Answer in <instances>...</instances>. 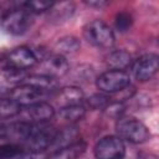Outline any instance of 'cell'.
<instances>
[{
  "instance_id": "cell-20",
  "label": "cell",
  "mask_w": 159,
  "mask_h": 159,
  "mask_svg": "<svg viewBox=\"0 0 159 159\" xmlns=\"http://www.w3.org/2000/svg\"><path fill=\"white\" fill-rule=\"evenodd\" d=\"M21 106L12 98H0V119L12 118L21 112Z\"/></svg>"
},
{
  "instance_id": "cell-8",
  "label": "cell",
  "mask_w": 159,
  "mask_h": 159,
  "mask_svg": "<svg viewBox=\"0 0 159 159\" xmlns=\"http://www.w3.org/2000/svg\"><path fill=\"white\" fill-rule=\"evenodd\" d=\"M5 60L7 66L19 71H26L37 63L39 56L30 47L20 46L10 51Z\"/></svg>"
},
{
  "instance_id": "cell-2",
  "label": "cell",
  "mask_w": 159,
  "mask_h": 159,
  "mask_svg": "<svg viewBox=\"0 0 159 159\" xmlns=\"http://www.w3.org/2000/svg\"><path fill=\"white\" fill-rule=\"evenodd\" d=\"M32 25V15L21 5L7 10L1 17V26L10 35H22Z\"/></svg>"
},
{
  "instance_id": "cell-15",
  "label": "cell",
  "mask_w": 159,
  "mask_h": 159,
  "mask_svg": "<svg viewBox=\"0 0 159 159\" xmlns=\"http://www.w3.org/2000/svg\"><path fill=\"white\" fill-rule=\"evenodd\" d=\"M75 12V4L73 2H56L52 4L50 10L47 11L48 21L53 24H62L72 17Z\"/></svg>"
},
{
  "instance_id": "cell-28",
  "label": "cell",
  "mask_w": 159,
  "mask_h": 159,
  "mask_svg": "<svg viewBox=\"0 0 159 159\" xmlns=\"http://www.w3.org/2000/svg\"><path fill=\"white\" fill-rule=\"evenodd\" d=\"M0 91H1V87H0Z\"/></svg>"
},
{
  "instance_id": "cell-12",
  "label": "cell",
  "mask_w": 159,
  "mask_h": 159,
  "mask_svg": "<svg viewBox=\"0 0 159 159\" xmlns=\"http://www.w3.org/2000/svg\"><path fill=\"white\" fill-rule=\"evenodd\" d=\"M57 106L61 108L70 107V106H76V104H83L84 96L81 88L76 86H68L63 87L57 91V94L55 97Z\"/></svg>"
},
{
  "instance_id": "cell-17",
  "label": "cell",
  "mask_w": 159,
  "mask_h": 159,
  "mask_svg": "<svg viewBox=\"0 0 159 159\" xmlns=\"http://www.w3.org/2000/svg\"><path fill=\"white\" fill-rule=\"evenodd\" d=\"M107 63L111 70L125 71V68L132 66V57L124 50H114L107 56Z\"/></svg>"
},
{
  "instance_id": "cell-19",
  "label": "cell",
  "mask_w": 159,
  "mask_h": 159,
  "mask_svg": "<svg viewBox=\"0 0 159 159\" xmlns=\"http://www.w3.org/2000/svg\"><path fill=\"white\" fill-rule=\"evenodd\" d=\"M56 50L58 51L57 53L58 55H67V53H75L80 50L81 47V43H80V40L75 36H65L62 39H60L57 42H56Z\"/></svg>"
},
{
  "instance_id": "cell-14",
  "label": "cell",
  "mask_w": 159,
  "mask_h": 159,
  "mask_svg": "<svg viewBox=\"0 0 159 159\" xmlns=\"http://www.w3.org/2000/svg\"><path fill=\"white\" fill-rule=\"evenodd\" d=\"M32 125L31 123H27L25 120H20L16 123H11L9 125H6L5 129V138L11 139L10 143H25L26 139L29 138L31 130H32Z\"/></svg>"
},
{
  "instance_id": "cell-10",
  "label": "cell",
  "mask_w": 159,
  "mask_h": 159,
  "mask_svg": "<svg viewBox=\"0 0 159 159\" xmlns=\"http://www.w3.org/2000/svg\"><path fill=\"white\" fill-rule=\"evenodd\" d=\"M70 70V65L65 56L55 53L48 57H46L41 62V75H45L51 78H57L63 75H66Z\"/></svg>"
},
{
  "instance_id": "cell-16",
  "label": "cell",
  "mask_w": 159,
  "mask_h": 159,
  "mask_svg": "<svg viewBox=\"0 0 159 159\" xmlns=\"http://www.w3.org/2000/svg\"><path fill=\"white\" fill-rule=\"evenodd\" d=\"M86 147L87 145L83 140H78L77 143H75L70 147L52 152L47 159H77L84 153Z\"/></svg>"
},
{
  "instance_id": "cell-27",
  "label": "cell",
  "mask_w": 159,
  "mask_h": 159,
  "mask_svg": "<svg viewBox=\"0 0 159 159\" xmlns=\"http://www.w3.org/2000/svg\"><path fill=\"white\" fill-rule=\"evenodd\" d=\"M0 62H1V56H0Z\"/></svg>"
},
{
  "instance_id": "cell-9",
  "label": "cell",
  "mask_w": 159,
  "mask_h": 159,
  "mask_svg": "<svg viewBox=\"0 0 159 159\" xmlns=\"http://www.w3.org/2000/svg\"><path fill=\"white\" fill-rule=\"evenodd\" d=\"M159 67V57L157 53H145L138 57L132 63V72L134 77L140 81L145 82L149 81L158 71Z\"/></svg>"
},
{
  "instance_id": "cell-22",
  "label": "cell",
  "mask_w": 159,
  "mask_h": 159,
  "mask_svg": "<svg viewBox=\"0 0 159 159\" xmlns=\"http://www.w3.org/2000/svg\"><path fill=\"white\" fill-rule=\"evenodd\" d=\"M24 152V148L20 144L15 143H7L0 145V159H16L19 155H21Z\"/></svg>"
},
{
  "instance_id": "cell-13",
  "label": "cell",
  "mask_w": 159,
  "mask_h": 159,
  "mask_svg": "<svg viewBox=\"0 0 159 159\" xmlns=\"http://www.w3.org/2000/svg\"><path fill=\"white\" fill-rule=\"evenodd\" d=\"M80 139V132L76 127L73 125H68V127H65L60 130H57L55 138H53V142L51 144L50 148L55 150H58V149H62V148H66V147H70L75 143H77Z\"/></svg>"
},
{
  "instance_id": "cell-21",
  "label": "cell",
  "mask_w": 159,
  "mask_h": 159,
  "mask_svg": "<svg viewBox=\"0 0 159 159\" xmlns=\"http://www.w3.org/2000/svg\"><path fill=\"white\" fill-rule=\"evenodd\" d=\"M111 102V97L103 93H96L92 94L89 98L83 101V106L84 108H89V109H104L108 103Z\"/></svg>"
},
{
  "instance_id": "cell-3",
  "label": "cell",
  "mask_w": 159,
  "mask_h": 159,
  "mask_svg": "<svg viewBox=\"0 0 159 159\" xmlns=\"http://www.w3.org/2000/svg\"><path fill=\"white\" fill-rule=\"evenodd\" d=\"M116 129L118 133V137L123 140H127L133 144H140L149 139L150 133L149 129L143 124L140 120L135 118H119Z\"/></svg>"
},
{
  "instance_id": "cell-5",
  "label": "cell",
  "mask_w": 159,
  "mask_h": 159,
  "mask_svg": "<svg viewBox=\"0 0 159 159\" xmlns=\"http://www.w3.org/2000/svg\"><path fill=\"white\" fill-rule=\"evenodd\" d=\"M130 84V76L127 71L108 70L99 75L96 80V86L104 93H118Z\"/></svg>"
},
{
  "instance_id": "cell-1",
  "label": "cell",
  "mask_w": 159,
  "mask_h": 159,
  "mask_svg": "<svg viewBox=\"0 0 159 159\" xmlns=\"http://www.w3.org/2000/svg\"><path fill=\"white\" fill-rule=\"evenodd\" d=\"M84 40L97 48H111L114 45L113 30L102 20H93L83 27Z\"/></svg>"
},
{
  "instance_id": "cell-26",
  "label": "cell",
  "mask_w": 159,
  "mask_h": 159,
  "mask_svg": "<svg viewBox=\"0 0 159 159\" xmlns=\"http://www.w3.org/2000/svg\"><path fill=\"white\" fill-rule=\"evenodd\" d=\"M5 129H6V125L2 122H0V139L5 138Z\"/></svg>"
},
{
  "instance_id": "cell-25",
  "label": "cell",
  "mask_w": 159,
  "mask_h": 159,
  "mask_svg": "<svg viewBox=\"0 0 159 159\" xmlns=\"http://www.w3.org/2000/svg\"><path fill=\"white\" fill-rule=\"evenodd\" d=\"M86 5L91 6V7H96V9H102L104 6H107V1H103V0H91V1H84Z\"/></svg>"
},
{
  "instance_id": "cell-24",
  "label": "cell",
  "mask_w": 159,
  "mask_h": 159,
  "mask_svg": "<svg viewBox=\"0 0 159 159\" xmlns=\"http://www.w3.org/2000/svg\"><path fill=\"white\" fill-rule=\"evenodd\" d=\"M53 2H50V1H26V2H22L21 6L27 10L31 15L32 14H40V12H45V11H48L50 7L52 6Z\"/></svg>"
},
{
  "instance_id": "cell-23",
  "label": "cell",
  "mask_w": 159,
  "mask_h": 159,
  "mask_svg": "<svg viewBox=\"0 0 159 159\" xmlns=\"http://www.w3.org/2000/svg\"><path fill=\"white\" fill-rule=\"evenodd\" d=\"M132 25H133V17L128 11H120L116 15L114 26L118 31L125 32L132 27Z\"/></svg>"
},
{
  "instance_id": "cell-6",
  "label": "cell",
  "mask_w": 159,
  "mask_h": 159,
  "mask_svg": "<svg viewBox=\"0 0 159 159\" xmlns=\"http://www.w3.org/2000/svg\"><path fill=\"white\" fill-rule=\"evenodd\" d=\"M125 145L118 135H107L94 145V157L97 159H123Z\"/></svg>"
},
{
  "instance_id": "cell-11",
  "label": "cell",
  "mask_w": 159,
  "mask_h": 159,
  "mask_svg": "<svg viewBox=\"0 0 159 159\" xmlns=\"http://www.w3.org/2000/svg\"><path fill=\"white\" fill-rule=\"evenodd\" d=\"M45 96L46 92L29 84H19L10 92V98L16 101L21 107H26L29 104L41 102V98H43Z\"/></svg>"
},
{
  "instance_id": "cell-4",
  "label": "cell",
  "mask_w": 159,
  "mask_h": 159,
  "mask_svg": "<svg viewBox=\"0 0 159 159\" xmlns=\"http://www.w3.org/2000/svg\"><path fill=\"white\" fill-rule=\"evenodd\" d=\"M56 133L57 130L53 127L47 125L46 123L34 124L29 138L24 143L25 149L30 153H37V154L42 153L46 149H50Z\"/></svg>"
},
{
  "instance_id": "cell-7",
  "label": "cell",
  "mask_w": 159,
  "mask_h": 159,
  "mask_svg": "<svg viewBox=\"0 0 159 159\" xmlns=\"http://www.w3.org/2000/svg\"><path fill=\"white\" fill-rule=\"evenodd\" d=\"M22 119L31 124H40V123H47L50 119L55 116V108L52 104L41 101L32 104H29L26 107L21 108Z\"/></svg>"
},
{
  "instance_id": "cell-18",
  "label": "cell",
  "mask_w": 159,
  "mask_h": 159,
  "mask_svg": "<svg viewBox=\"0 0 159 159\" xmlns=\"http://www.w3.org/2000/svg\"><path fill=\"white\" fill-rule=\"evenodd\" d=\"M60 117L66 120L67 123L72 124V123H76L78 120H81L84 114H86V108L83 104H76V106H70V107H65V108H61L60 112H58Z\"/></svg>"
}]
</instances>
